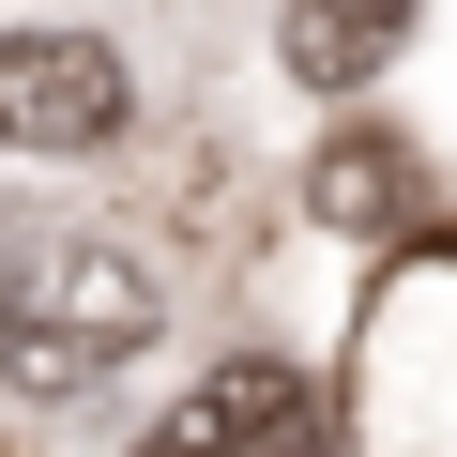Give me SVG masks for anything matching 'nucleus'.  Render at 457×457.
Listing matches in <instances>:
<instances>
[{"label": "nucleus", "mask_w": 457, "mask_h": 457, "mask_svg": "<svg viewBox=\"0 0 457 457\" xmlns=\"http://www.w3.org/2000/svg\"><path fill=\"white\" fill-rule=\"evenodd\" d=\"M260 457H336V411H320V396H290V411L260 427Z\"/></svg>", "instance_id": "nucleus-6"}, {"label": "nucleus", "mask_w": 457, "mask_h": 457, "mask_svg": "<svg viewBox=\"0 0 457 457\" xmlns=\"http://www.w3.org/2000/svg\"><path fill=\"white\" fill-rule=\"evenodd\" d=\"M305 213H320V228H396V213H411V153H396L381 122H336V137L305 153Z\"/></svg>", "instance_id": "nucleus-5"}, {"label": "nucleus", "mask_w": 457, "mask_h": 457, "mask_svg": "<svg viewBox=\"0 0 457 457\" xmlns=\"http://www.w3.org/2000/svg\"><path fill=\"white\" fill-rule=\"evenodd\" d=\"M290 396H305V366H275V351H228V366H213L183 411H153V427H137V457H260V427H275Z\"/></svg>", "instance_id": "nucleus-3"}, {"label": "nucleus", "mask_w": 457, "mask_h": 457, "mask_svg": "<svg viewBox=\"0 0 457 457\" xmlns=\"http://www.w3.org/2000/svg\"><path fill=\"white\" fill-rule=\"evenodd\" d=\"M168 290L137 245H107V228H62V245H16L0 260V381H16L31 411H77L107 396L137 351H153Z\"/></svg>", "instance_id": "nucleus-1"}, {"label": "nucleus", "mask_w": 457, "mask_h": 457, "mask_svg": "<svg viewBox=\"0 0 457 457\" xmlns=\"http://www.w3.org/2000/svg\"><path fill=\"white\" fill-rule=\"evenodd\" d=\"M396 46H411V0H290V16H275V62L305 92H366Z\"/></svg>", "instance_id": "nucleus-4"}, {"label": "nucleus", "mask_w": 457, "mask_h": 457, "mask_svg": "<svg viewBox=\"0 0 457 457\" xmlns=\"http://www.w3.org/2000/svg\"><path fill=\"white\" fill-rule=\"evenodd\" d=\"M122 122L137 92L92 31H0V153H107Z\"/></svg>", "instance_id": "nucleus-2"}]
</instances>
